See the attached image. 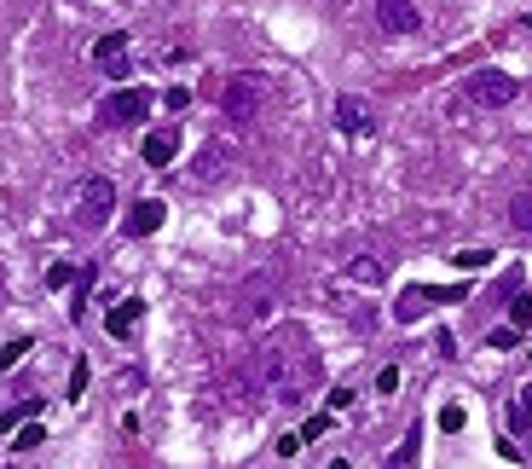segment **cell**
Wrapping results in <instances>:
<instances>
[{
    "label": "cell",
    "mask_w": 532,
    "mask_h": 469,
    "mask_svg": "<svg viewBox=\"0 0 532 469\" xmlns=\"http://www.w3.org/2000/svg\"><path fill=\"white\" fill-rule=\"evenodd\" d=\"M463 88H469V98H475V105H486V110H503V105H515L521 81H515V76H503V70H475V76H469Z\"/></svg>",
    "instance_id": "cell-4"
},
{
    "label": "cell",
    "mask_w": 532,
    "mask_h": 469,
    "mask_svg": "<svg viewBox=\"0 0 532 469\" xmlns=\"http://www.w3.org/2000/svg\"><path fill=\"white\" fill-rule=\"evenodd\" d=\"M521 412L532 417V382H527V388H521Z\"/></svg>",
    "instance_id": "cell-27"
},
{
    "label": "cell",
    "mask_w": 532,
    "mask_h": 469,
    "mask_svg": "<svg viewBox=\"0 0 532 469\" xmlns=\"http://www.w3.org/2000/svg\"><path fill=\"white\" fill-rule=\"evenodd\" d=\"M510 325H515V330H532V290H515V302H510Z\"/></svg>",
    "instance_id": "cell-14"
},
{
    "label": "cell",
    "mask_w": 532,
    "mask_h": 469,
    "mask_svg": "<svg viewBox=\"0 0 532 469\" xmlns=\"http://www.w3.org/2000/svg\"><path fill=\"white\" fill-rule=\"evenodd\" d=\"M110 209H116V186L110 180H81V197H76V226L81 232H98L110 220Z\"/></svg>",
    "instance_id": "cell-3"
},
{
    "label": "cell",
    "mask_w": 532,
    "mask_h": 469,
    "mask_svg": "<svg viewBox=\"0 0 532 469\" xmlns=\"http://www.w3.org/2000/svg\"><path fill=\"white\" fill-rule=\"evenodd\" d=\"M180 157V133L174 128H163V133H151V140H145V163L151 168H168Z\"/></svg>",
    "instance_id": "cell-11"
},
{
    "label": "cell",
    "mask_w": 532,
    "mask_h": 469,
    "mask_svg": "<svg viewBox=\"0 0 532 469\" xmlns=\"http://www.w3.org/2000/svg\"><path fill=\"white\" fill-rule=\"evenodd\" d=\"M23 354H30V337H23V342H6V348H0V365H18Z\"/></svg>",
    "instance_id": "cell-21"
},
{
    "label": "cell",
    "mask_w": 532,
    "mask_h": 469,
    "mask_svg": "<svg viewBox=\"0 0 532 469\" xmlns=\"http://www.w3.org/2000/svg\"><path fill=\"white\" fill-rule=\"evenodd\" d=\"M81 388H88V360H76V377H70V400H76Z\"/></svg>",
    "instance_id": "cell-24"
},
{
    "label": "cell",
    "mask_w": 532,
    "mask_h": 469,
    "mask_svg": "<svg viewBox=\"0 0 532 469\" xmlns=\"http://www.w3.org/2000/svg\"><path fill=\"white\" fill-rule=\"evenodd\" d=\"M255 360H261V377L272 382V394H278V400H290V405L301 400L307 388H318V360H313V342H307L301 325L272 330Z\"/></svg>",
    "instance_id": "cell-1"
},
{
    "label": "cell",
    "mask_w": 532,
    "mask_h": 469,
    "mask_svg": "<svg viewBox=\"0 0 532 469\" xmlns=\"http://www.w3.org/2000/svg\"><path fill=\"white\" fill-rule=\"evenodd\" d=\"M30 447H41V423H23L18 429V452H30Z\"/></svg>",
    "instance_id": "cell-22"
},
{
    "label": "cell",
    "mask_w": 532,
    "mask_h": 469,
    "mask_svg": "<svg viewBox=\"0 0 532 469\" xmlns=\"http://www.w3.org/2000/svg\"><path fill=\"white\" fill-rule=\"evenodd\" d=\"M527 23H532V18H527Z\"/></svg>",
    "instance_id": "cell-28"
},
{
    "label": "cell",
    "mask_w": 532,
    "mask_h": 469,
    "mask_svg": "<svg viewBox=\"0 0 532 469\" xmlns=\"http://www.w3.org/2000/svg\"><path fill=\"white\" fill-rule=\"evenodd\" d=\"M440 429L457 435V429H463V405H440Z\"/></svg>",
    "instance_id": "cell-18"
},
{
    "label": "cell",
    "mask_w": 532,
    "mask_h": 469,
    "mask_svg": "<svg viewBox=\"0 0 532 469\" xmlns=\"http://www.w3.org/2000/svg\"><path fill=\"white\" fill-rule=\"evenodd\" d=\"M330 429H336V412H318V417H307V423H301V440H325Z\"/></svg>",
    "instance_id": "cell-15"
},
{
    "label": "cell",
    "mask_w": 532,
    "mask_h": 469,
    "mask_svg": "<svg viewBox=\"0 0 532 469\" xmlns=\"http://www.w3.org/2000/svg\"><path fill=\"white\" fill-rule=\"evenodd\" d=\"M376 23L388 35H417L423 30V12H417L411 0H376Z\"/></svg>",
    "instance_id": "cell-7"
},
{
    "label": "cell",
    "mask_w": 532,
    "mask_h": 469,
    "mask_svg": "<svg viewBox=\"0 0 532 469\" xmlns=\"http://www.w3.org/2000/svg\"><path fill=\"white\" fill-rule=\"evenodd\" d=\"M336 128H342V133H370L365 98H336Z\"/></svg>",
    "instance_id": "cell-12"
},
{
    "label": "cell",
    "mask_w": 532,
    "mask_h": 469,
    "mask_svg": "<svg viewBox=\"0 0 532 469\" xmlns=\"http://www.w3.org/2000/svg\"><path fill=\"white\" fill-rule=\"evenodd\" d=\"M348 278H353V284H382V261H376V255H353V261H348Z\"/></svg>",
    "instance_id": "cell-13"
},
{
    "label": "cell",
    "mask_w": 532,
    "mask_h": 469,
    "mask_svg": "<svg viewBox=\"0 0 532 469\" xmlns=\"http://www.w3.org/2000/svg\"><path fill=\"white\" fill-rule=\"evenodd\" d=\"M417 440H423V435H417V429H411V435L400 440V452H393V458L382 464V469H411V458H417Z\"/></svg>",
    "instance_id": "cell-16"
},
{
    "label": "cell",
    "mask_w": 532,
    "mask_h": 469,
    "mask_svg": "<svg viewBox=\"0 0 532 469\" xmlns=\"http://www.w3.org/2000/svg\"><path fill=\"white\" fill-rule=\"evenodd\" d=\"M510 429H515V435H532V417L521 412V405H515V417H510Z\"/></svg>",
    "instance_id": "cell-26"
},
{
    "label": "cell",
    "mask_w": 532,
    "mask_h": 469,
    "mask_svg": "<svg viewBox=\"0 0 532 469\" xmlns=\"http://www.w3.org/2000/svg\"><path fill=\"white\" fill-rule=\"evenodd\" d=\"M70 278H76V273H70V261H53V267H46V284H53V290H64Z\"/></svg>",
    "instance_id": "cell-20"
},
{
    "label": "cell",
    "mask_w": 532,
    "mask_h": 469,
    "mask_svg": "<svg viewBox=\"0 0 532 469\" xmlns=\"http://www.w3.org/2000/svg\"><path fill=\"white\" fill-rule=\"evenodd\" d=\"M145 116H151V93L145 88H116L98 105V128H139Z\"/></svg>",
    "instance_id": "cell-2"
},
{
    "label": "cell",
    "mask_w": 532,
    "mask_h": 469,
    "mask_svg": "<svg viewBox=\"0 0 532 469\" xmlns=\"http://www.w3.org/2000/svg\"><path fill=\"white\" fill-rule=\"evenodd\" d=\"M510 220H515L521 232H532V192H527V197H515V203H510Z\"/></svg>",
    "instance_id": "cell-17"
},
{
    "label": "cell",
    "mask_w": 532,
    "mask_h": 469,
    "mask_svg": "<svg viewBox=\"0 0 532 469\" xmlns=\"http://www.w3.org/2000/svg\"><path fill=\"white\" fill-rule=\"evenodd\" d=\"M139 319H145V302H139V295H128V302H116V307H110L105 330H110V337H116V342H128L133 330H139Z\"/></svg>",
    "instance_id": "cell-10"
},
{
    "label": "cell",
    "mask_w": 532,
    "mask_h": 469,
    "mask_svg": "<svg viewBox=\"0 0 532 469\" xmlns=\"http://www.w3.org/2000/svg\"><path fill=\"white\" fill-rule=\"evenodd\" d=\"M220 105H226L232 122H255V110H261V76H232Z\"/></svg>",
    "instance_id": "cell-6"
},
{
    "label": "cell",
    "mask_w": 532,
    "mask_h": 469,
    "mask_svg": "<svg viewBox=\"0 0 532 469\" xmlns=\"http://www.w3.org/2000/svg\"><path fill=\"white\" fill-rule=\"evenodd\" d=\"M492 261V250H463V255H457V267H486Z\"/></svg>",
    "instance_id": "cell-23"
},
{
    "label": "cell",
    "mask_w": 532,
    "mask_h": 469,
    "mask_svg": "<svg viewBox=\"0 0 532 469\" xmlns=\"http://www.w3.org/2000/svg\"><path fill=\"white\" fill-rule=\"evenodd\" d=\"M463 284H452V290H428V284H417V290H405L400 302H393V319H400V325H411V319H423L428 307H440V302H463Z\"/></svg>",
    "instance_id": "cell-5"
},
{
    "label": "cell",
    "mask_w": 532,
    "mask_h": 469,
    "mask_svg": "<svg viewBox=\"0 0 532 469\" xmlns=\"http://www.w3.org/2000/svg\"><path fill=\"white\" fill-rule=\"evenodd\" d=\"M93 64L98 70H105V76L110 81H122V76H128V35H98V47H93Z\"/></svg>",
    "instance_id": "cell-8"
},
{
    "label": "cell",
    "mask_w": 532,
    "mask_h": 469,
    "mask_svg": "<svg viewBox=\"0 0 532 469\" xmlns=\"http://www.w3.org/2000/svg\"><path fill=\"white\" fill-rule=\"evenodd\" d=\"M163 220H168L163 197H139V203L128 209V220H122V232H128V238H151V232L163 226Z\"/></svg>",
    "instance_id": "cell-9"
},
{
    "label": "cell",
    "mask_w": 532,
    "mask_h": 469,
    "mask_svg": "<svg viewBox=\"0 0 532 469\" xmlns=\"http://www.w3.org/2000/svg\"><path fill=\"white\" fill-rule=\"evenodd\" d=\"M486 342H492V348H515V342H521V330H515V325H498Z\"/></svg>",
    "instance_id": "cell-19"
},
{
    "label": "cell",
    "mask_w": 532,
    "mask_h": 469,
    "mask_svg": "<svg viewBox=\"0 0 532 469\" xmlns=\"http://www.w3.org/2000/svg\"><path fill=\"white\" fill-rule=\"evenodd\" d=\"M353 405V388H330V412H348Z\"/></svg>",
    "instance_id": "cell-25"
}]
</instances>
